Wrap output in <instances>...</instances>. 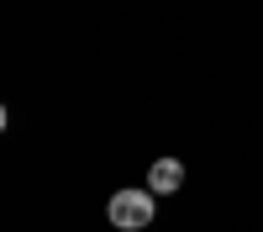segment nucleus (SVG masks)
<instances>
[{"instance_id":"3","label":"nucleus","mask_w":263,"mask_h":232,"mask_svg":"<svg viewBox=\"0 0 263 232\" xmlns=\"http://www.w3.org/2000/svg\"><path fill=\"white\" fill-rule=\"evenodd\" d=\"M0 132H6V105H0Z\"/></svg>"},{"instance_id":"1","label":"nucleus","mask_w":263,"mask_h":232,"mask_svg":"<svg viewBox=\"0 0 263 232\" xmlns=\"http://www.w3.org/2000/svg\"><path fill=\"white\" fill-rule=\"evenodd\" d=\"M111 227H121V232L153 227V190H116L111 195Z\"/></svg>"},{"instance_id":"2","label":"nucleus","mask_w":263,"mask_h":232,"mask_svg":"<svg viewBox=\"0 0 263 232\" xmlns=\"http://www.w3.org/2000/svg\"><path fill=\"white\" fill-rule=\"evenodd\" d=\"M179 185H184V164H174V158H158V164H153V174H147V190H153V195H174Z\"/></svg>"}]
</instances>
